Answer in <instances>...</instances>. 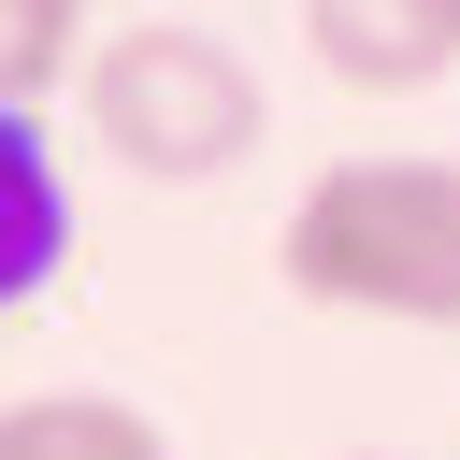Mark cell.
I'll return each instance as SVG.
<instances>
[{
	"label": "cell",
	"mask_w": 460,
	"mask_h": 460,
	"mask_svg": "<svg viewBox=\"0 0 460 460\" xmlns=\"http://www.w3.org/2000/svg\"><path fill=\"white\" fill-rule=\"evenodd\" d=\"M273 273L331 316L460 331V158H331L273 230Z\"/></svg>",
	"instance_id": "6da1fadb"
},
{
	"label": "cell",
	"mask_w": 460,
	"mask_h": 460,
	"mask_svg": "<svg viewBox=\"0 0 460 460\" xmlns=\"http://www.w3.org/2000/svg\"><path fill=\"white\" fill-rule=\"evenodd\" d=\"M72 86H86V129H101L129 172H158V187H201V172H230V158L259 144V72H244L216 29H187V14L101 29Z\"/></svg>",
	"instance_id": "7a4b0ae2"
},
{
	"label": "cell",
	"mask_w": 460,
	"mask_h": 460,
	"mask_svg": "<svg viewBox=\"0 0 460 460\" xmlns=\"http://www.w3.org/2000/svg\"><path fill=\"white\" fill-rule=\"evenodd\" d=\"M302 43L345 101H417V86H446L460 14L446 0H302Z\"/></svg>",
	"instance_id": "3957f363"
},
{
	"label": "cell",
	"mask_w": 460,
	"mask_h": 460,
	"mask_svg": "<svg viewBox=\"0 0 460 460\" xmlns=\"http://www.w3.org/2000/svg\"><path fill=\"white\" fill-rule=\"evenodd\" d=\"M72 259V172H58V144H43V115L29 101H0V316L14 302H43V273Z\"/></svg>",
	"instance_id": "277c9868"
},
{
	"label": "cell",
	"mask_w": 460,
	"mask_h": 460,
	"mask_svg": "<svg viewBox=\"0 0 460 460\" xmlns=\"http://www.w3.org/2000/svg\"><path fill=\"white\" fill-rule=\"evenodd\" d=\"M0 460H172V446L115 388H43V402H0Z\"/></svg>",
	"instance_id": "5b68a950"
},
{
	"label": "cell",
	"mask_w": 460,
	"mask_h": 460,
	"mask_svg": "<svg viewBox=\"0 0 460 460\" xmlns=\"http://www.w3.org/2000/svg\"><path fill=\"white\" fill-rule=\"evenodd\" d=\"M72 43H86L72 14H43V0H0V101H29V115H43V86H58V72H86Z\"/></svg>",
	"instance_id": "8992f818"
},
{
	"label": "cell",
	"mask_w": 460,
	"mask_h": 460,
	"mask_svg": "<svg viewBox=\"0 0 460 460\" xmlns=\"http://www.w3.org/2000/svg\"><path fill=\"white\" fill-rule=\"evenodd\" d=\"M43 14H72V29H86V0H43Z\"/></svg>",
	"instance_id": "52a82bcc"
},
{
	"label": "cell",
	"mask_w": 460,
	"mask_h": 460,
	"mask_svg": "<svg viewBox=\"0 0 460 460\" xmlns=\"http://www.w3.org/2000/svg\"><path fill=\"white\" fill-rule=\"evenodd\" d=\"M345 460H388V446H345Z\"/></svg>",
	"instance_id": "ba28073f"
},
{
	"label": "cell",
	"mask_w": 460,
	"mask_h": 460,
	"mask_svg": "<svg viewBox=\"0 0 460 460\" xmlns=\"http://www.w3.org/2000/svg\"><path fill=\"white\" fill-rule=\"evenodd\" d=\"M446 14H460V0H446Z\"/></svg>",
	"instance_id": "9c48e42d"
}]
</instances>
